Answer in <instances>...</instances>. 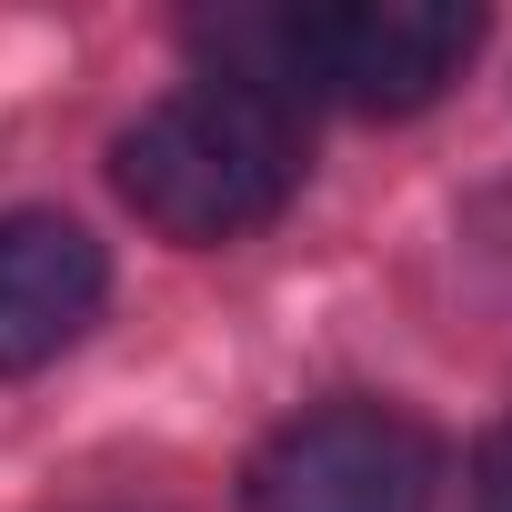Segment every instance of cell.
I'll list each match as a JSON object with an SVG mask.
<instances>
[{
	"label": "cell",
	"instance_id": "277c9868",
	"mask_svg": "<svg viewBox=\"0 0 512 512\" xmlns=\"http://www.w3.org/2000/svg\"><path fill=\"white\" fill-rule=\"evenodd\" d=\"M111 262L101 241L61 211H0V382L61 362L101 322Z\"/></svg>",
	"mask_w": 512,
	"mask_h": 512
},
{
	"label": "cell",
	"instance_id": "5b68a950",
	"mask_svg": "<svg viewBox=\"0 0 512 512\" xmlns=\"http://www.w3.org/2000/svg\"><path fill=\"white\" fill-rule=\"evenodd\" d=\"M472 512H512V412L482 432V452H472Z\"/></svg>",
	"mask_w": 512,
	"mask_h": 512
},
{
	"label": "cell",
	"instance_id": "3957f363",
	"mask_svg": "<svg viewBox=\"0 0 512 512\" xmlns=\"http://www.w3.org/2000/svg\"><path fill=\"white\" fill-rule=\"evenodd\" d=\"M442 452L392 402H322L241 472V512H432Z\"/></svg>",
	"mask_w": 512,
	"mask_h": 512
},
{
	"label": "cell",
	"instance_id": "6da1fadb",
	"mask_svg": "<svg viewBox=\"0 0 512 512\" xmlns=\"http://www.w3.org/2000/svg\"><path fill=\"white\" fill-rule=\"evenodd\" d=\"M201 81H241L272 101H342L372 121L432 111L462 61L482 51V21L452 0H312V11H201L191 21Z\"/></svg>",
	"mask_w": 512,
	"mask_h": 512
},
{
	"label": "cell",
	"instance_id": "7a4b0ae2",
	"mask_svg": "<svg viewBox=\"0 0 512 512\" xmlns=\"http://www.w3.org/2000/svg\"><path fill=\"white\" fill-rule=\"evenodd\" d=\"M111 181L181 251L251 241L302 191V111L241 81H181L111 141Z\"/></svg>",
	"mask_w": 512,
	"mask_h": 512
}]
</instances>
